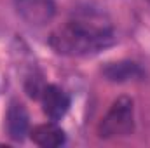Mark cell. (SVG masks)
Returning a JSON list of instances; mask_svg holds the SVG:
<instances>
[{
  "label": "cell",
  "mask_w": 150,
  "mask_h": 148,
  "mask_svg": "<svg viewBox=\"0 0 150 148\" xmlns=\"http://www.w3.org/2000/svg\"><path fill=\"white\" fill-rule=\"evenodd\" d=\"M113 26L96 11H79L68 21L58 26L51 37L49 45L63 56H93L113 44Z\"/></svg>",
  "instance_id": "6da1fadb"
},
{
  "label": "cell",
  "mask_w": 150,
  "mask_h": 148,
  "mask_svg": "<svg viewBox=\"0 0 150 148\" xmlns=\"http://www.w3.org/2000/svg\"><path fill=\"white\" fill-rule=\"evenodd\" d=\"M103 75L110 82H129L138 80L143 77V70L133 63V61H119V63H108L103 68Z\"/></svg>",
  "instance_id": "52a82bcc"
},
{
  "label": "cell",
  "mask_w": 150,
  "mask_h": 148,
  "mask_svg": "<svg viewBox=\"0 0 150 148\" xmlns=\"http://www.w3.org/2000/svg\"><path fill=\"white\" fill-rule=\"evenodd\" d=\"M28 111L23 103L12 101L7 117H5V125H7V134L14 141H23L26 134H30V122H28Z\"/></svg>",
  "instance_id": "5b68a950"
},
{
  "label": "cell",
  "mask_w": 150,
  "mask_h": 148,
  "mask_svg": "<svg viewBox=\"0 0 150 148\" xmlns=\"http://www.w3.org/2000/svg\"><path fill=\"white\" fill-rule=\"evenodd\" d=\"M30 138L32 141L38 145L42 148H56L65 145L67 141V134L65 131L52 122H47V124H40V125H35L32 131H30Z\"/></svg>",
  "instance_id": "8992f818"
},
{
  "label": "cell",
  "mask_w": 150,
  "mask_h": 148,
  "mask_svg": "<svg viewBox=\"0 0 150 148\" xmlns=\"http://www.w3.org/2000/svg\"><path fill=\"white\" fill-rule=\"evenodd\" d=\"M14 7L19 18L32 26L47 25L56 12L54 0H14Z\"/></svg>",
  "instance_id": "3957f363"
},
{
  "label": "cell",
  "mask_w": 150,
  "mask_h": 148,
  "mask_svg": "<svg viewBox=\"0 0 150 148\" xmlns=\"http://www.w3.org/2000/svg\"><path fill=\"white\" fill-rule=\"evenodd\" d=\"M134 129V105L131 98L120 96L110 105L98 124V136L103 140L127 136Z\"/></svg>",
  "instance_id": "7a4b0ae2"
},
{
  "label": "cell",
  "mask_w": 150,
  "mask_h": 148,
  "mask_svg": "<svg viewBox=\"0 0 150 148\" xmlns=\"http://www.w3.org/2000/svg\"><path fill=\"white\" fill-rule=\"evenodd\" d=\"M40 99H42V108L44 113L51 118V120H59L67 115V111L70 108V98L68 94L58 87V85H44L42 92H40Z\"/></svg>",
  "instance_id": "277c9868"
}]
</instances>
